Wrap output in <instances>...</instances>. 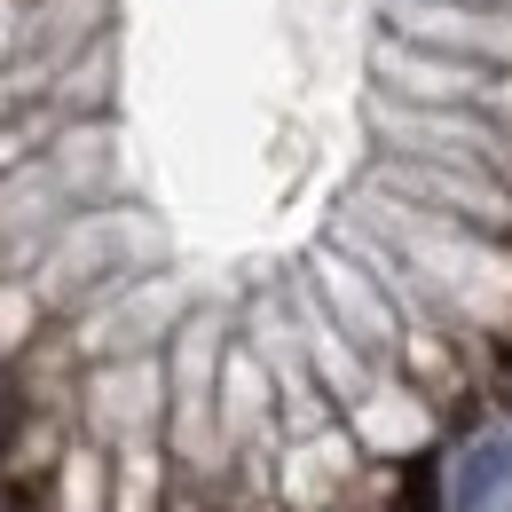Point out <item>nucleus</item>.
<instances>
[{"label": "nucleus", "mask_w": 512, "mask_h": 512, "mask_svg": "<svg viewBox=\"0 0 512 512\" xmlns=\"http://www.w3.org/2000/svg\"><path fill=\"white\" fill-rule=\"evenodd\" d=\"M394 512H442V473H434V457L402 465V489H394Z\"/></svg>", "instance_id": "obj_1"}]
</instances>
